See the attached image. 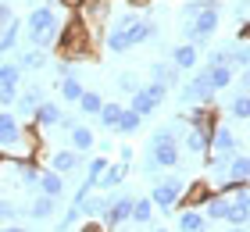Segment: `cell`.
Returning <instances> with one entry per match:
<instances>
[{
    "label": "cell",
    "instance_id": "603a6c76",
    "mask_svg": "<svg viewBox=\"0 0 250 232\" xmlns=\"http://www.w3.org/2000/svg\"><path fill=\"white\" fill-rule=\"evenodd\" d=\"M229 196H218V193H211V200L204 204V218L208 222H225V211H229Z\"/></svg>",
    "mask_w": 250,
    "mask_h": 232
},
{
    "label": "cell",
    "instance_id": "7dc6e473",
    "mask_svg": "<svg viewBox=\"0 0 250 232\" xmlns=\"http://www.w3.org/2000/svg\"><path fill=\"white\" fill-rule=\"evenodd\" d=\"M58 4L68 7V11H79V7H83V0H58Z\"/></svg>",
    "mask_w": 250,
    "mask_h": 232
},
{
    "label": "cell",
    "instance_id": "d6a6232c",
    "mask_svg": "<svg viewBox=\"0 0 250 232\" xmlns=\"http://www.w3.org/2000/svg\"><path fill=\"white\" fill-rule=\"evenodd\" d=\"M140 125H143V118H140L136 111H129V107H125V111H122V118H118V129H115V132H122V136H132V132H140Z\"/></svg>",
    "mask_w": 250,
    "mask_h": 232
},
{
    "label": "cell",
    "instance_id": "ba28073f",
    "mask_svg": "<svg viewBox=\"0 0 250 232\" xmlns=\"http://www.w3.org/2000/svg\"><path fill=\"white\" fill-rule=\"evenodd\" d=\"M43 100H47V97H43V86H29L25 93H18V100H15V114H18V118H32Z\"/></svg>",
    "mask_w": 250,
    "mask_h": 232
},
{
    "label": "cell",
    "instance_id": "f907efd6",
    "mask_svg": "<svg viewBox=\"0 0 250 232\" xmlns=\"http://www.w3.org/2000/svg\"><path fill=\"white\" fill-rule=\"evenodd\" d=\"M129 4H132V7H146V0H129Z\"/></svg>",
    "mask_w": 250,
    "mask_h": 232
},
{
    "label": "cell",
    "instance_id": "4fadbf2b",
    "mask_svg": "<svg viewBox=\"0 0 250 232\" xmlns=\"http://www.w3.org/2000/svg\"><path fill=\"white\" fill-rule=\"evenodd\" d=\"M79 165H83V154H75V150H58L50 157V171H58V175H72L79 171Z\"/></svg>",
    "mask_w": 250,
    "mask_h": 232
},
{
    "label": "cell",
    "instance_id": "60d3db41",
    "mask_svg": "<svg viewBox=\"0 0 250 232\" xmlns=\"http://www.w3.org/2000/svg\"><path fill=\"white\" fill-rule=\"evenodd\" d=\"M79 218H83V214H79V207L72 204V207H68V211L61 214V222H58V232H68V229H72V225L79 222Z\"/></svg>",
    "mask_w": 250,
    "mask_h": 232
},
{
    "label": "cell",
    "instance_id": "7c38bea8",
    "mask_svg": "<svg viewBox=\"0 0 250 232\" xmlns=\"http://www.w3.org/2000/svg\"><path fill=\"white\" fill-rule=\"evenodd\" d=\"M11 165H15V175H21V186H29V190H36V186H40L43 171H40V165L32 157H15Z\"/></svg>",
    "mask_w": 250,
    "mask_h": 232
},
{
    "label": "cell",
    "instance_id": "f546056e",
    "mask_svg": "<svg viewBox=\"0 0 250 232\" xmlns=\"http://www.w3.org/2000/svg\"><path fill=\"white\" fill-rule=\"evenodd\" d=\"M21 72H40L43 64H47V54L43 50H25V54H18V61H15Z\"/></svg>",
    "mask_w": 250,
    "mask_h": 232
},
{
    "label": "cell",
    "instance_id": "4316f807",
    "mask_svg": "<svg viewBox=\"0 0 250 232\" xmlns=\"http://www.w3.org/2000/svg\"><path fill=\"white\" fill-rule=\"evenodd\" d=\"M100 107H104V97H100L97 89H86L83 97H79V111H83L86 118H97V114H100Z\"/></svg>",
    "mask_w": 250,
    "mask_h": 232
},
{
    "label": "cell",
    "instance_id": "52a82bcc",
    "mask_svg": "<svg viewBox=\"0 0 250 232\" xmlns=\"http://www.w3.org/2000/svg\"><path fill=\"white\" fill-rule=\"evenodd\" d=\"M189 129H200V132H214L218 129V111H214V104H200V107L189 111Z\"/></svg>",
    "mask_w": 250,
    "mask_h": 232
},
{
    "label": "cell",
    "instance_id": "9c48e42d",
    "mask_svg": "<svg viewBox=\"0 0 250 232\" xmlns=\"http://www.w3.org/2000/svg\"><path fill=\"white\" fill-rule=\"evenodd\" d=\"M18 136H21V122H18V114L0 111V147L11 150V147L18 143Z\"/></svg>",
    "mask_w": 250,
    "mask_h": 232
},
{
    "label": "cell",
    "instance_id": "3957f363",
    "mask_svg": "<svg viewBox=\"0 0 250 232\" xmlns=\"http://www.w3.org/2000/svg\"><path fill=\"white\" fill-rule=\"evenodd\" d=\"M183 190H186V182L179 179V175L157 179L154 190H150V204L161 207V211H175V204H179V196H183Z\"/></svg>",
    "mask_w": 250,
    "mask_h": 232
},
{
    "label": "cell",
    "instance_id": "83f0119b",
    "mask_svg": "<svg viewBox=\"0 0 250 232\" xmlns=\"http://www.w3.org/2000/svg\"><path fill=\"white\" fill-rule=\"evenodd\" d=\"M129 222H132V225H150V222H154V204H150V196H146V200H132Z\"/></svg>",
    "mask_w": 250,
    "mask_h": 232
},
{
    "label": "cell",
    "instance_id": "ffe728a7",
    "mask_svg": "<svg viewBox=\"0 0 250 232\" xmlns=\"http://www.w3.org/2000/svg\"><path fill=\"white\" fill-rule=\"evenodd\" d=\"M179 232H208V218H204V211H197V207L179 211Z\"/></svg>",
    "mask_w": 250,
    "mask_h": 232
},
{
    "label": "cell",
    "instance_id": "6da1fadb",
    "mask_svg": "<svg viewBox=\"0 0 250 232\" xmlns=\"http://www.w3.org/2000/svg\"><path fill=\"white\" fill-rule=\"evenodd\" d=\"M93 36H97V32L83 21V15H79V11H72V18H68L64 25H61V32H58L54 50L61 54L64 64H72V61H93V54H97Z\"/></svg>",
    "mask_w": 250,
    "mask_h": 232
},
{
    "label": "cell",
    "instance_id": "7a4b0ae2",
    "mask_svg": "<svg viewBox=\"0 0 250 232\" xmlns=\"http://www.w3.org/2000/svg\"><path fill=\"white\" fill-rule=\"evenodd\" d=\"M25 25H29V43H32V50H50V46L58 43L61 21H58V15H54V7H47V4L32 7Z\"/></svg>",
    "mask_w": 250,
    "mask_h": 232
},
{
    "label": "cell",
    "instance_id": "d4e9b609",
    "mask_svg": "<svg viewBox=\"0 0 250 232\" xmlns=\"http://www.w3.org/2000/svg\"><path fill=\"white\" fill-rule=\"evenodd\" d=\"M68 136H72V150H75V154H86V150H93V129H89V125L79 122Z\"/></svg>",
    "mask_w": 250,
    "mask_h": 232
},
{
    "label": "cell",
    "instance_id": "ee69618b",
    "mask_svg": "<svg viewBox=\"0 0 250 232\" xmlns=\"http://www.w3.org/2000/svg\"><path fill=\"white\" fill-rule=\"evenodd\" d=\"M18 100V86H0V107H11Z\"/></svg>",
    "mask_w": 250,
    "mask_h": 232
},
{
    "label": "cell",
    "instance_id": "484cf974",
    "mask_svg": "<svg viewBox=\"0 0 250 232\" xmlns=\"http://www.w3.org/2000/svg\"><path fill=\"white\" fill-rule=\"evenodd\" d=\"M122 104H115V100H104V107H100V114H97V122L100 125H104V129H111V132H115L118 129V118H122Z\"/></svg>",
    "mask_w": 250,
    "mask_h": 232
},
{
    "label": "cell",
    "instance_id": "44dd1931",
    "mask_svg": "<svg viewBox=\"0 0 250 232\" xmlns=\"http://www.w3.org/2000/svg\"><path fill=\"white\" fill-rule=\"evenodd\" d=\"M204 72H208V83H211V89H214V93L232 86V68H229V64H208Z\"/></svg>",
    "mask_w": 250,
    "mask_h": 232
},
{
    "label": "cell",
    "instance_id": "9a60e30c",
    "mask_svg": "<svg viewBox=\"0 0 250 232\" xmlns=\"http://www.w3.org/2000/svg\"><path fill=\"white\" fill-rule=\"evenodd\" d=\"M197 61H200V50H197V46H189V43H179L172 50V64L179 68V72H193Z\"/></svg>",
    "mask_w": 250,
    "mask_h": 232
},
{
    "label": "cell",
    "instance_id": "bcb514c9",
    "mask_svg": "<svg viewBox=\"0 0 250 232\" xmlns=\"http://www.w3.org/2000/svg\"><path fill=\"white\" fill-rule=\"evenodd\" d=\"M236 40H240V43H250V18H247L243 25H240V32H236Z\"/></svg>",
    "mask_w": 250,
    "mask_h": 232
},
{
    "label": "cell",
    "instance_id": "7bdbcfd3",
    "mask_svg": "<svg viewBox=\"0 0 250 232\" xmlns=\"http://www.w3.org/2000/svg\"><path fill=\"white\" fill-rule=\"evenodd\" d=\"M18 214H25V207H21V211H18V207L15 204H7V200H0V222H15V218Z\"/></svg>",
    "mask_w": 250,
    "mask_h": 232
},
{
    "label": "cell",
    "instance_id": "f1b7e54d",
    "mask_svg": "<svg viewBox=\"0 0 250 232\" xmlns=\"http://www.w3.org/2000/svg\"><path fill=\"white\" fill-rule=\"evenodd\" d=\"M18 29H21V21L18 18H11L4 29H0V54H11L15 50V43H18Z\"/></svg>",
    "mask_w": 250,
    "mask_h": 232
},
{
    "label": "cell",
    "instance_id": "836d02e7",
    "mask_svg": "<svg viewBox=\"0 0 250 232\" xmlns=\"http://www.w3.org/2000/svg\"><path fill=\"white\" fill-rule=\"evenodd\" d=\"M232 200V196H229ZM225 225H236V229H247L250 225V211L240 204H229V211H225Z\"/></svg>",
    "mask_w": 250,
    "mask_h": 232
},
{
    "label": "cell",
    "instance_id": "681fc988",
    "mask_svg": "<svg viewBox=\"0 0 250 232\" xmlns=\"http://www.w3.org/2000/svg\"><path fill=\"white\" fill-rule=\"evenodd\" d=\"M243 89L250 93V72H243Z\"/></svg>",
    "mask_w": 250,
    "mask_h": 232
},
{
    "label": "cell",
    "instance_id": "f35d334b",
    "mask_svg": "<svg viewBox=\"0 0 250 232\" xmlns=\"http://www.w3.org/2000/svg\"><path fill=\"white\" fill-rule=\"evenodd\" d=\"M229 111H232V118H240V122H247V118H250V93H240V97H232V104H229Z\"/></svg>",
    "mask_w": 250,
    "mask_h": 232
},
{
    "label": "cell",
    "instance_id": "5b68a950",
    "mask_svg": "<svg viewBox=\"0 0 250 232\" xmlns=\"http://www.w3.org/2000/svg\"><path fill=\"white\" fill-rule=\"evenodd\" d=\"M179 161H183L179 147H150V154H146V161H143V171L154 175L157 168H175Z\"/></svg>",
    "mask_w": 250,
    "mask_h": 232
},
{
    "label": "cell",
    "instance_id": "c3c4849f",
    "mask_svg": "<svg viewBox=\"0 0 250 232\" xmlns=\"http://www.w3.org/2000/svg\"><path fill=\"white\" fill-rule=\"evenodd\" d=\"M0 232H25V229H21V225H4Z\"/></svg>",
    "mask_w": 250,
    "mask_h": 232
},
{
    "label": "cell",
    "instance_id": "b9f144b4",
    "mask_svg": "<svg viewBox=\"0 0 250 232\" xmlns=\"http://www.w3.org/2000/svg\"><path fill=\"white\" fill-rule=\"evenodd\" d=\"M232 204H240V207H247V211H250V182H240V186H236Z\"/></svg>",
    "mask_w": 250,
    "mask_h": 232
},
{
    "label": "cell",
    "instance_id": "f5cc1de1",
    "mask_svg": "<svg viewBox=\"0 0 250 232\" xmlns=\"http://www.w3.org/2000/svg\"><path fill=\"white\" fill-rule=\"evenodd\" d=\"M154 232H168V229H154Z\"/></svg>",
    "mask_w": 250,
    "mask_h": 232
},
{
    "label": "cell",
    "instance_id": "7402d4cb",
    "mask_svg": "<svg viewBox=\"0 0 250 232\" xmlns=\"http://www.w3.org/2000/svg\"><path fill=\"white\" fill-rule=\"evenodd\" d=\"M183 147L189 150V154H208L211 150V132H200V129H189L186 136H183Z\"/></svg>",
    "mask_w": 250,
    "mask_h": 232
},
{
    "label": "cell",
    "instance_id": "d6986e66",
    "mask_svg": "<svg viewBox=\"0 0 250 232\" xmlns=\"http://www.w3.org/2000/svg\"><path fill=\"white\" fill-rule=\"evenodd\" d=\"M36 190H40L43 196H54V200H61V196H64V175H58V171H43Z\"/></svg>",
    "mask_w": 250,
    "mask_h": 232
},
{
    "label": "cell",
    "instance_id": "816d5d0a",
    "mask_svg": "<svg viewBox=\"0 0 250 232\" xmlns=\"http://www.w3.org/2000/svg\"><path fill=\"white\" fill-rule=\"evenodd\" d=\"M225 232H247V229H236V225H229V229H225Z\"/></svg>",
    "mask_w": 250,
    "mask_h": 232
},
{
    "label": "cell",
    "instance_id": "f6af8a7d",
    "mask_svg": "<svg viewBox=\"0 0 250 232\" xmlns=\"http://www.w3.org/2000/svg\"><path fill=\"white\" fill-rule=\"evenodd\" d=\"M11 18H15V15H11V7L4 4V0H0V29H4L7 21H11Z\"/></svg>",
    "mask_w": 250,
    "mask_h": 232
},
{
    "label": "cell",
    "instance_id": "277c9868",
    "mask_svg": "<svg viewBox=\"0 0 250 232\" xmlns=\"http://www.w3.org/2000/svg\"><path fill=\"white\" fill-rule=\"evenodd\" d=\"M179 100L186 104V107H200V104H211L214 100V89H211V83H208V72H197L186 83V89L179 93Z\"/></svg>",
    "mask_w": 250,
    "mask_h": 232
},
{
    "label": "cell",
    "instance_id": "1f68e13d",
    "mask_svg": "<svg viewBox=\"0 0 250 232\" xmlns=\"http://www.w3.org/2000/svg\"><path fill=\"white\" fill-rule=\"evenodd\" d=\"M150 147H179V125H165L150 136Z\"/></svg>",
    "mask_w": 250,
    "mask_h": 232
},
{
    "label": "cell",
    "instance_id": "8fae6325",
    "mask_svg": "<svg viewBox=\"0 0 250 232\" xmlns=\"http://www.w3.org/2000/svg\"><path fill=\"white\" fill-rule=\"evenodd\" d=\"M32 125L43 132V129H54V125H61V107L58 104H50V100H43L40 107H36V114H32Z\"/></svg>",
    "mask_w": 250,
    "mask_h": 232
},
{
    "label": "cell",
    "instance_id": "ab89813d",
    "mask_svg": "<svg viewBox=\"0 0 250 232\" xmlns=\"http://www.w3.org/2000/svg\"><path fill=\"white\" fill-rule=\"evenodd\" d=\"M118 89L132 97V93L140 89V79H136V72H122V75H118Z\"/></svg>",
    "mask_w": 250,
    "mask_h": 232
},
{
    "label": "cell",
    "instance_id": "8d00e7d4",
    "mask_svg": "<svg viewBox=\"0 0 250 232\" xmlns=\"http://www.w3.org/2000/svg\"><path fill=\"white\" fill-rule=\"evenodd\" d=\"M21 83V68L15 61H0V86H18Z\"/></svg>",
    "mask_w": 250,
    "mask_h": 232
},
{
    "label": "cell",
    "instance_id": "cb8c5ba5",
    "mask_svg": "<svg viewBox=\"0 0 250 232\" xmlns=\"http://www.w3.org/2000/svg\"><path fill=\"white\" fill-rule=\"evenodd\" d=\"M225 179H232V182H250V157H247V154H232Z\"/></svg>",
    "mask_w": 250,
    "mask_h": 232
},
{
    "label": "cell",
    "instance_id": "4dcf8cb0",
    "mask_svg": "<svg viewBox=\"0 0 250 232\" xmlns=\"http://www.w3.org/2000/svg\"><path fill=\"white\" fill-rule=\"evenodd\" d=\"M225 54H229V64H240L243 72H250V43H232L225 46Z\"/></svg>",
    "mask_w": 250,
    "mask_h": 232
},
{
    "label": "cell",
    "instance_id": "5bb4252c",
    "mask_svg": "<svg viewBox=\"0 0 250 232\" xmlns=\"http://www.w3.org/2000/svg\"><path fill=\"white\" fill-rule=\"evenodd\" d=\"M125 175H129V161H118V165H107V171H104V175H100V182H97V190H104V193L118 190V186L125 182Z\"/></svg>",
    "mask_w": 250,
    "mask_h": 232
},
{
    "label": "cell",
    "instance_id": "2e32d148",
    "mask_svg": "<svg viewBox=\"0 0 250 232\" xmlns=\"http://www.w3.org/2000/svg\"><path fill=\"white\" fill-rule=\"evenodd\" d=\"M150 83L165 86V89H172V86L179 83V68H175V64H168V61H154V64H150Z\"/></svg>",
    "mask_w": 250,
    "mask_h": 232
},
{
    "label": "cell",
    "instance_id": "db71d44e",
    "mask_svg": "<svg viewBox=\"0 0 250 232\" xmlns=\"http://www.w3.org/2000/svg\"><path fill=\"white\" fill-rule=\"evenodd\" d=\"M4 4H7V0H4Z\"/></svg>",
    "mask_w": 250,
    "mask_h": 232
},
{
    "label": "cell",
    "instance_id": "e575fe53",
    "mask_svg": "<svg viewBox=\"0 0 250 232\" xmlns=\"http://www.w3.org/2000/svg\"><path fill=\"white\" fill-rule=\"evenodd\" d=\"M107 50L111 54H125L129 50V36H125V29H118V25H111V32H107Z\"/></svg>",
    "mask_w": 250,
    "mask_h": 232
},
{
    "label": "cell",
    "instance_id": "11a10c76",
    "mask_svg": "<svg viewBox=\"0 0 250 232\" xmlns=\"http://www.w3.org/2000/svg\"><path fill=\"white\" fill-rule=\"evenodd\" d=\"M247 157H250V154H247Z\"/></svg>",
    "mask_w": 250,
    "mask_h": 232
},
{
    "label": "cell",
    "instance_id": "74e56055",
    "mask_svg": "<svg viewBox=\"0 0 250 232\" xmlns=\"http://www.w3.org/2000/svg\"><path fill=\"white\" fill-rule=\"evenodd\" d=\"M104 171H107V157H93V161L86 165V182L97 190V182H100V175H104Z\"/></svg>",
    "mask_w": 250,
    "mask_h": 232
},
{
    "label": "cell",
    "instance_id": "8992f818",
    "mask_svg": "<svg viewBox=\"0 0 250 232\" xmlns=\"http://www.w3.org/2000/svg\"><path fill=\"white\" fill-rule=\"evenodd\" d=\"M211 182H204V179H197V182H189L186 190H183V196H179V204H175V211H189V207H200V204H208L211 200Z\"/></svg>",
    "mask_w": 250,
    "mask_h": 232
},
{
    "label": "cell",
    "instance_id": "e0dca14e",
    "mask_svg": "<svg viewBox=\"0 0 250 232\" xmlns=\"http://www.w3.org/2000/svg\"><path fill=\"white\" fill-rule=\"evenodd\" d=\"M25 214H29V218H36V222H47V218L58 214V200H54V196H43V193H40L36 200L25 207Z\"/></svg>",
    "mask_w": 250,
    "mask_h": 232
},
{
    "label": "cell",
    "instance_id": "ac0fdd59",
    "mask_svg": "<svg viewBox=\"0 0 250 232\" xmlns=\"http://www.w3.org/2000/svg\"><path fill=\"white\" fill-rule=\"evenodd\" d=\"M211 150L214 154H236V136H232L229 125H218L211 132Z\"/></svg>",
    "mask_w": 250,
    "mask_h": 232
},
{
    "label": "cell",
    "instance_id": "d590c367",
    "mask_svg": "<svg viewBox=\"0 0 250 232\" xmlns=\"http://www.w3.org/2000/svg\"><path fill=\"white\" fill-rule=\"evenodd\" d=\"M83 83H79V75H64L61 79V97L64 100H72V104H79V97H83Z\"/></svg>",
    "mask_w": 250,
    "mask_h": 232
},
{
    "label": "cell",
    "instance_id": "30bf717a",
    "mask_svg": "<svg viewBox=\"0 0 250 232\" xmlns=\"http://www.w3.org/2000/svg\"><path fill=\"white\" fill-rule=\"evenodd\" d=\"M125 36H129V46H140V43H150L157 36V25L150 18H136L129 29H125Z\"/></svg>",
    "mask_w": 250,
    "mask_h": 232
}]
</instances>
